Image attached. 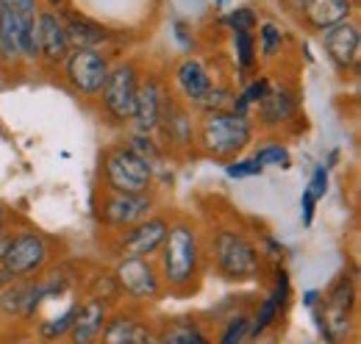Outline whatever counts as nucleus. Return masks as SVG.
<instances>
[{
  "label": "nucleus",
  "instance_id": "obj_12",
  "mask_svg": "<svg viewBox=\"0 0 361 344\" xmlns=\"http://www.w3.org/2000/svg\"><path fill=\"white\" fill-rule=\"evenodd\" d=\"M153 206V200L147 197V192L142 195H128V192H111L106 200H103V209H100V219L111 228H128L139 222L142 216H147Z\"/></svg>",
  "mask_w": 361,
  "mask_h": 344
},
{
  "label": "nucleus",
  "instance_id": "obj_31",
  "mask_svg": "<svg viewBox=\"0 0 361 344\" xmlns=\"http://www.w3.org/2000/svg\"><path fill=\"white\" fill-rule=\"evenodd\" d=\"M272 302H275V308L283 314L286 308H289V297H292V286H289V275H286V269H278L275 272V286H272L270 292Z\"/></svg>",
  "mask_w": 361,
  "mask_h": 344
},
{
  "label": "nucleus",
  "instance_id": "obj_40",
  "mask_svg": "<svg viewBox=\"0 0 361 344\" xmlns=\"http://www.w3.org/2000/svg\"><path fill=\"white\" fill-rule=\"evenodd\" d=\"M50 8H59V6H64V0H45Z\"/></svg>",
  "mask_w": 361,
  "mask_h": 344
},
{
  "label": "nucleus",
  "instance_id": "obj_22",
  "mask_svg": "<svg viewBox=\"0 0 361 344\" xmlns=\"http://www.w3.org/2000/svg\"><path fill=\"white\" fill-rule=\"evenodd\" d=\"M322 305H325V308H331V311L353 314V308H356V289H353V278H350V275H342V278L331 286V292L325 295Z\"/></svg>",
  "mask_w": 361,
  "mask_h": 344
},
{
  "label": "nucleus",
  "instance_id": "obj_36",
  "mask_svg": "<svg viewBox=\"0 0 361 344\" xmlns=\"http://www.w3.org/2000/svg\"><path fill=\"white\" fill-rule=\"evenodd\" d=\"M309 195L314 197L317 203L325 197V192H328V170L325 167H317L314 172H312V180H309Z\"/></svg>",
  "mask_w": 361,
  "mask_h": 344
},
{
  "label": "nucleus",
  "instance_id": "obj_23",
  "mask_svg": "<svg viewBox=\"0 0 361 344\" xmlns=\"http://www.w3.org/2000/svg\"><path fill=\"white\" fill-rule=\"evenodd\" d=\"M156 339L164 344H209V336L203 331H197L195 322H173Z\"/></svg>",
  "mask_w": 361,
  "mask_h": 344
},
{
  "label": "nucleus",
  "instance_id": "obj_8",
  "mask_svg": "<svg viewBox=\"0 0 361 344\" xmlns=\"http://www.w3.org/2000/svg\"><path fill=\"white\" fill-rule=\"evenodd\" d=\"M64 64H67V81L81 94H97L111 70L100 50H87V47H73Z\"/></svg>",
  "mask_w": 361,
  "mask_h": 344
},
{
  "label": "nucleus",
  "instance_id": "obj_30",
  "mask_svg": "<svg viewBox=\"0 0 361 344\" xmlns=\"http://www.w3.org/2000/svg\"><path fill=\"white\" fill-rule=\"evenodd\" d=\"M256 159H259L262 167H281V170H289V167H292V156H289V150H286L283 145H278V142L264 145V147L256 153Z\"/></svg>",
  "mask_w": 361,
  "mask_h": 344
},
{
  "label": "nucleus",
  "instance_id": "obj_4",
  "mask_svg": "<svg viewBox=\"0 0 361 344\" xmlns=\"http://www.w3.org/2000/svg\"><path fill=\"white\" fill-rule=\"evenodd\" d=\"M214 264L228 281H250L262 272V253L239 231H220L214 236Z\"/></svg>",
  "mask_w": 361,
  "mask_h": 344
},
{
  "label": "nucleus",
  "instance_id": "obj_27",
  "mask_svg": "<svg viewBox=\"0 0 361 344\" xmlns=\"http://www.w3.org/2000/svg\"><path fill=\"white\" fill-rule=\"evenodd\" d=\"M281 317V311L275 308V302H272V297L267 295L264 297V302L259 305V311H256V317L250 319V331H247V339H259L267 328H272V322Z\"/></svg>",
  "mask_w": 361,
  "mask_h": 344
},
{
  "label": "nucleus",
  "instance_id": "obj_1",
  "mask_svg": "<svg viewBox=\"0 0 361 344\" xmlns=\"http://www.w3.org/2000/svg\"><path fill=\"white\" fill-rule=\"evenodd\" d=\"M197 139L209 156L233 159L250 145L253 125L245 114H236V111H206Z\"/></svg>",
  "mask_w": 361,
  "mask_h": 344
},
{
  "label": "nucleus",
  "instance_id": "obj_5",
  "mask_svg": "<svg viewBox=\"0 0 361 344\" xmlns=\"http://www.w3.org/2000/svg\"><path fill=\"white\" fill-rule=\"evenodd\" d=\"M50 258V247L39 233H20L8 236L0 245V266L11 278H28L37 275Z\"/></svg>",
  "mask_w": 361,
  "mask_h": 344
},
{
  "label": "nucleus",
  "instance_id": "obj_34",
  "mask_svg": "<svg viewBox=\"0 0 361 344\" xmlns=\"http://www.w3.org/2000/svg\"><path fill=\"white\" fill-rule=\"evenodd\" d=\"M120 295V286H117V281H114V275H97L94 281H92V297H103V300H114Z\"/></svg>",
  "mask_w": 361,
  "mask_h": 344
},
{
  "label": "nucleus",
  "instance_id": "obj_35",
  "mask_svg": "<svg viewBox=\"0 0 361 344\" xmlns=\"http://www.w3.org/2000/svg\"><path fill=\"white\" fill-rule=\"evenodd\" d=\"M226 23L233 28V31H253V25H256V14H253V8H236V11L228 14Z\"/></svg>",
  "mask_w": 361,
  "mask_h": 344
},
{
  "label": "nucleus",
  "instance_id": "obj_16",
  "mask_svg": "<svg viewBox=\"0 0 361 344\" xmlns=\"http://www.w3.org/2000/svg\"><path fill=\"white\" fill-rule=\"evenodd\" d=\"M256 106H259V117H262V125H267V128L283 125V123H286V120L295 114V109H298V103H295V94H292L289 89H283V86L267 89V92H264V97H262Z\"/></svg>",
  "mask_w": 361,
  "mask_h": 344
},
{
  "label": "nucleus",
  "instance_id": "obj_3",
  "mask_svg": "<svg viewBox=\"0 0 361 344\" xmlns=\"http://www.w3.org/2000/svg\"><path fill=\"white\" fill-rule=\"evenodd\" d=\"M103 175H106L109 192L142 195L153 183V164L134 153L128 145H117L103 159Z\"/></svg>",
  "mask_w": 361,
  "mask_h": 344
},
{
  "label": "nucleus",
  "instance_id": "obj_15",
  "mask_svg": "<svg viewBox=\"0 0 361 344\" xmlns=\"http://www.w3.org/2000/svg\"><path fill=\"white\" fill-rule=\"evenodd\" d=\"M350 0H300V11H303V20L314 28L322 31L334 23H342L350 17Z\"/></svg>",
  "mask_w": 361,
  "mask_h": 344
},
{
  "label": "nucleus",
  "instance_id": "obj_20",
  "mask_svg": "<svg viewBox=\"0 0 361 344\" xmlns=\"http://www.w3.org/2000/svg\"><path fill=\"white\" fill-rule=\"evenodd\" d=\"M103 342H111V344H139V342H150L153 339V333L142 325V322H136L134 317H114L111 322L106 319V325H103Z\"/></svg>",
  "mask_w": 361,
  "mask_h": 344
},
{
  "label": "nucleus",
  "instance_id": "obj_14",
  "mask_svg": "<svg viewBox=\"0 0 361 344\" xmlns=\"http://www.w3.org/2000/svg\"><path fill=\"white\" fill-rule=\"evenodd\" d=\"M106 319H109V314H106V302L97 300V297L84 300L78 308H75V319H73V325H70L67 339L75 344L94 342V339L103 333Z\"/></svg>",
  "mask_w": 361,
  "mask_h": 344
},
{
  "label": "nucleus",
  "instance_id": "obj_28",
  "mask_svg": "<svg viewBox=\"0 0 361 344\" xmlns=\"http://www.w3.org/2000/svg\"><path fill=\"white\" fill-rule=\"evenodd\" d=\"M75 308L78 305H70L61 317H56V319H47L39 325V336L47 339V342H56V339H64L67 333H70V325H73V319H75Z\"/></svg>",
  "mask_w": 361,
  "mask_h": 344
},
{
  "label": "nucleus",
  "instance_id": "obj_10",
  "mask_svg": "<svg viewBox=\"0 0 361 344\" xmlns=\"http://www.w3.org/2000/svg\"><path fill=\"white\" fill-rule=\"evenodd\" d=\"M322 34V47L331 56V61L339 70H356L359 67V53H361V34L359 25L348 17L342 23H334L328 28L319 31Z\"/></svg>",
  "mask_w": 361,
  "mask_h": 344
},
{
  "label": "nucleus",
  "instance_id": "obj_6",
  "mask_svg": "<svg viewBox=\"0 0 361 344\" xmlns=\"http://www.w3.org/2000/svg\"><path fill=\"white\" fill-rule=\"evenodd\" d=\"M136 86H139V73H136L134 64H120V67L109 70L106 84L100 89V97H103V111L114 123H128L131 120Z\"/></svg>",
  "mask_w": 361,
  "mask_h": 344
},
{
  "label": "nucleus",
  "instance_id": "obj_39",
  "mask_svg": "<svg viewBox=\"0 0 361 344\" xmlns=\"http://www.w3.org/2000/svg\"><path fill=\"white\" fill-rule=\"evenodd\" d=\"M306 305H309V308H314V305H319V292H309V295H306Z\"/></svg>",
  "mask_w": 361,
  "mask_h": 344
},
{
  "label": "nucleus",
  "instance_id": "obj_7",
  "mask_svg": "<svg viewBox=\"0 0 361 344\" xmlns=\"http://www.w3.org/2000/svg\"><path fill=\"white\" fill-rule=\"evenodd\" d=\"M114 281H117L120 292L134 300H153L161 292V278H159L156 266L150 264V258L120 256V264L114 269Z\"/></svg>",
  "mask_w": 361,
  "mask_h": 344
},
{
  "label": "nucleus",
  "instance_id": "obj_26",
  "mask_svg": "<svg viewBox=\"0 0 361 344\" xmlns=\"http://www.w3.org/2000/svg\"><path fill=\"white\" fill-rule=\"evenodd\" d=\"M233 47H236V61L242 70H250L256 64V37L253 31H233Z\"/></svg>",
  "mask_w": 361,
  "mask_h": 344
},
{
  "label": "nucleus",
  "instance_id": "obj_41",
  "mask_svg": "<svg viewBox=\"0 0 361 344\" xmlns=\"http://www.w3.org/2000/svg\"><path fill=\"white\" fill-rule=\"evenodd\" d=\"M3 228H6V214H3V206H0V236H3Z\"/></svg>",
  "mask_w": 361,
  "mask_h": 344
},
{
  "label": "nucleus",
  "instance_id": "obj_38",
  "mask_svg": "<svg viewBox=\"0 0 361 344\" xmlns=\"http://www.w3.org/2000/svg\"><path fill=\"white\" fill-rule=\"evenodd\" d=\"M314 211H317V200L309 195V189H303V197H300V219H303V225H312Z\"/></svg>",
  "mask_w": 361,
  "mask_h": 344
},
{
  "label": "nucleus",
  "instance_id": "obj_18",
  "mask_svg": "<svg viewBox=\"0 0 361 344\" xmlns=\"http://www.w3.org/2000/svg\"><path fill=\"white\" fill-rule=\"evenodd\" d=\"M176 81H178V89L183 92V97L192 103V106H197L200 103V97L209 92V86H212V75H209V70L197 61V59H183L178 64V70H176Z\"/></svg>",
  "mask_w": 361,
  "mask_h": 344
},
{
  "label": "nucleus",
  "instance_id": "obj_17",
  "mask_svg": "<svg viewBox=\"0 0 361 344\" xmlns=\"http://www.w3.org/2000/svg\"><path fill=\"white\" fill-rule=\"evenodd\" d=\"M64 20V31H67V39H70V47H87V50H97L111 39V34L97 25L90 17H78V14H67L61 17Z\"/></svg>",
  "mask_w": 361,
  "mask_h": 344
},
{
  "label": "nucleus",
  "instance_id": "obj_24",
  "mask_svg": "<svg viewBox=\"0 0 361 344\" xmlns=\"http://www.w3.org/2000/svg\"><path fill=\"white\" fill-rule=\"evenodd\" d=\"M270 89V81L262 75V78H256L253 84H247L236 97H233V109L231 111H236V114H245L247 117V111H250V106H256L262 97H264V92Z\"/></svg>",
  "mask_w": 361,
  "mask_h": 344
},
{
  "label": "nucleus",
  "instance_id": "obj_19",
  "mask_svg": "<svg viewBox=\"0 0 361 344\" xmlns=\"http://www.w3.org/2000/svg\"><path fill=\"white\" fill-rule=\"evenodd\" d=\"M159 128L164 130L167 142H173V145H189V142H192V123H189V114H186V109H180L178 103H173L170 97H164L161 117H159Z\"/></svg>",
  "mask_w": 361,
  "mask_h": 344
},
{
  "label": "nucleus",
  "instance_id": "obj_33",
  "mask_svg": "<svg viewBox=\"0 0 361 344\" xmlns=\"http://www.w3.org/2000/svg\"><path fill=\"white\" fill-rule=\"evenodd\" d=\"M264 167L259 164V159L253 156V159H239V161H231L226 167V175L228 178H250V175H262Z\"/></svg>",
  "mask_w": 361,
  "mask_h": 344
},
{
  "label": "nucleus",
  "instance_id": "obj_37",
  "mask_svg": "<svg viewBox=\"0 0 361 344\" xmlns=\"http://www.w3.org/2000/svg\"><path fill=\"white\" fill-rule=\"evenodd\" d=\"M0 6L20 14V17H34L37 14V0H0Z\"/></svg>",
  "mask_w": 361,
  "mask_h": 344
},
{
  "label": "nucleus",
  "instance_id": "obj_13",
  "mask_svg": "<svg viewBox=\"0 0 361 344\" xmlns=\"http://www.w3.org/2000/svg\"><path fill=\"white\" fill-rule=\"evenodd\" d=\"M164 92L161 84L156 78H147L145 84L136 86V97H134V111H131V120L139 133H153L159 130V117H161V106H164Z\"/></svg>",
  "mask_w": 361,
  "mask_h": 344
},
{
  "label": "nucleus",
  "instance_id": "obj_29",
  "mask_svg": "<svg viewBox=\"0 0 361 344\" xmlns=\"http://www.w3.org/2000/svg\"><path fill=\"white\" fill-rule=\"evenodd\" d=\"M233 92L226 89V86H209V92L200 97V109H203V114L206 111H231L233 109Z\"/></svg>",
  "mask_w": 361,
  "mask_h": 344
},
{
  "label": "nucleus",
  "instance_id": "obj_25",
  "mask_svg": "<svg viewBox=\"0 0 361 344\" xmlns=\"http://www.w3.org/2000/svg\"><path fill=\"white\" fill-rule=\"evenodd\" d=\"M281 47H283V31L275 23H270V20L262 23L259 25V44H256L262 59H275L281 53Z\"/></svg>",
  "mask_w": 361,
  "mask_h": 344
},
{
  "label": "nucleus",
  "instance_id": "obj_9",
  "mask_svg": "<svg viewBox=\"0 0 361 344\" xmlns=\"http://www.w3.org/2000/svg\"><path fill=\"white\" fill-rule=\"evenodd\" d=\"M123 239H120V256H139L150 258L156 256L170 233V222L161 216H142L139 222L123 228Z\"/></svg>",
  "mask_w": 361,
  "mask_h": 344
},
{
  "label": "nucleus",
  "instance_id": "obj_2",
  "mask_svg": "<svg viewBox=\"0 0 361 344\" xmlns=\"http://www.w3.org/2000/svg\"><path fill=\"white\" fill-rule=\"evenodd\" d=\"M161 272H164V283L170 289L186 292L195 278H197V266H200V247H197V236L195 231L178 222L170 225V233L161 245Z\"/></svg>",
  "mask_w": 361,
  "mask_h": 344
},
{
  "label": "nucleus",
  "instance_id": "obj_21",
  "mask_svg": "<svg viewBox=\"0 0 361 344\" xmlns=\"http://www.w3.org/2000/svg\"><path fill=\"white\" fill-rule=\"evenodd\" d=\"M23 20L20 14L8 11L0 6V59L3 61H17L23 53H20V28H23Z\"/></svg>",
  "mask_w": 361,
  "mask_h": 344
},
{
  "label": "nucleus",
  "instance_id": "obj_32",
  "mask_svg": "<svg viewBox=\"0 0 361 344\" xmlns=\"http://www.w3.org/2000/svg\"><path fill=\"white\" fill-rule=\"evenodd\" d=\"M247 331H250V319L247 317H233L226 325V331L220 333V342L223 344H239L247 339Z\"/></svg>",
  "mask_w": 361,
  "mask_h": 344
},
{
  "label": "nucleus",
  "instance_id": "obj_11",
  "mask_svg": "<svg viewBox=\"0 0 361 344\" xmlns=\"http://www.w3.org/2000/svg\"><path fill=\"white\" fill-rule=\"evenodd\" d=\"M34 31H37V50H39V56L45 61L59 64V61L67 59L70 39H67L61 14H56V11H39L34 17Z\"/></svg>",
  "mask_w": 361,
  "mask_h": 344
}]
</instances>
